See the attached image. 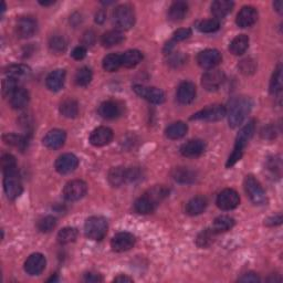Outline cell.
Returning a JSON list of instances; mask_svg holds the SVG:
<instances>
[{
    "label": "cell",
    "mask_w": 283,
    "mask_h": 283,
    "mask_svg": "<svg viewBox=\"0 0 283 283\" xmlns=\"http://www.w3.org/2000/svg\"><path fill=\"white\" fill-rule=\"evenodd\" d=\"M258 20V11L252 6H245L237 15L236 24L240 28H248L256 24Z\"/></svg>",
    "instance_id": "cell-19"
},
{
    "label": "cell",
    "mask_w": 283,
    "mask_h": 283,
    "mask_svg": "<svg viewBox=\"0 0 283 283\" xmlns=\"http://www.w3.org/2000/svg\"><path fill=\"white\" fill-rule=\"evenodd\" d=\"M196 85L193 82L185 81L177 88V100L181 104H191L196 98Z\"/></svg>",
    "instance_id": "cell-20"
},
{
    "label": "cell",
    "mask_w": 283,
    "mask_h": 283,
    "mask_svg": "<svg viewBox=\"0 0 283 283\" xmlns=\"http://www.w3.org/2000/svg\"><path fill=\"white\" fill-rule=\"evenodd\" d=\"M249 47V38L246 35L237 36L229 44V50L232 54L241 55L247 51Z\"/></svg>",
    "instance_id": "cell-32"
},
{
    "label": "cell",
    "mask_w": 283,
    "mask_h": 283,
    "mask_svg": "<svg viewBox=\"0 0 283 283\" xmlns=\"http://www.w3.org/2000/svg\"><path fill=\"white\" fill-rule=\"evenodd\" d=\"M124 36L120 30H110L105 32L101 38V43L105 48H112L124 41Z\"/></svg>",
    "instance_id": "cell-31"
},
{
    "label": "cell",
    "mask_w": 283,
    "mask_h": 283,
    "mask_svg": "<svg viewBox=\"0 0 283 283\" xmlns=\"http://www.w3.org/2000/svg\"><path fill=\"white\" fill-rule=\"evenodd\" d=\"M253 107V102L250 98L248 97H239L236 98L234 101L230 103L228 111V123L229 126L235 129L238 127L242 122L246 120L248 114Z\"/></svg>",
    "instance_id": "cell-2"
},
{
    "label": "cell",
    "mask_w": 283,
    "mask_h": 283,
    "mask_svg": "<svg viewBox=\"0 0 283 283\" xmlns=\"http://www.w3.org/2000/svg\"><path fill=\"white\" fill-rule=\"evenodd\" d=\"M30 73V68L25 64H14L10 65L6 71V74L13 80H20L22 77H26Z\"/></svg>",
    "instance_id": "cell-38"
},
{
    "label": "cell",
    "mask_w": 283,
    "mask_h": 283,
    "mask_svg": "<svg viewBox=\"0 0 283 283\" xmlns=\"http://www.w3.org/2000/svg\"><path fill=\"white\" fill-rule=\"evenodd\" d=\"M55 226H57V219L53 216H46L38 221L37 227L41 232H50L52 231Z\"/></svg>",
    "instance_id": "cell-46"
},
{
    "label": "cell",
    "mask_w": 283,
    "mask_h": 283,
    "mask_svg": "<svg viewBox=\"0 0 283 283\" xmlns=\"http://www.w3.org/2000/svg\"><path fill=\"white\" fill-rule=\"evenodd\" d=\"M122 58V65L125 66V68H134L138 63L143 60V53L138 50H127L126 52L123 54H121Z\"/></svg>",
    "instance_id": "cell-30"
},
{
    "label": "cell",
    "mask_w": 283,
    "mask_h": 283,
    "mask_svg": "<svg viewBox=\"0 0 283 283\" xmlns=\"http://www.w3.org/2000/svg\"><path fill=\"white\" fill-rule=\"evenodd\" d=\"M198 30L204 33H212L217 31L220 28V22L216 18L213 19H206L203 20L198 24Z\"/></svg>",
    "instance_id": "cell-45"
},
{
    "label": "cell",
    "mask_w": 283,
    "mask_h": 283,
    "mask_svg": "<svg viewBox=\"0 0 283 283\" xmlns=\"http://www.w3.org/2000/svg\"><path fill=\"white\" fill-rule=\"evenodd\" d=\"M225 79L226 76L223 71L218 69H212L207 71L206 73H204L202 77V85L207 91H217L224 84Z\"/></svg>",
    "instance_id": "cell-9"
},
{
    "label": "cell",
    "mask_w": 283,
    "mask_h": 283,
    "mask_svg": "<svg viewBox=\"0 0 283 283\" xmlns=\"http://www.w3.org/2000/svg\"><path fill=\"white\" fill-rule=\"evenodd\" d=\"M68 48V42L65 38L61 35H54L49 40V49L54 54L63 53Z\"/></svg>",
    "instance_id": "cell-37"
},
{
    "label": "cell",
    "mask_w": 283,
    "mask_h": 283,
    "mask_svg": "<svg viewBox=\"0 0 283 283\" xmlns=\"http://www.w3.org/2000/svg\"><path fill=\"white\" fill-rule=\"evenodd\" d=\"M155 207H156V205H155L146 195L138 198L134 204V209L136 210V213L141 215L152 214L155 210Z\"/></svg>",
    "instance_id": "cell-36"
},
{
    "label": "cell",
    "mask_w": 283,
    "mask_h": 283,
    "mask_svg": "<svg viewBox=\"0 0 283 283\" xmlns=\"http://www.w3.org/2000/svg\"><path fill=\"white\" fill-rule=\"evenodd\" d=\"M273 6H274V9L278 11L279 14H282V9H283V3L281 2V0H279V2H275L274 4H273Z\"/></svg>",
    "instance_id": "cell-60"
},
{
    "label": "cell",
    "mask_w": 283,
    "mask_h": 283,
    "mask_svg": "<svg viewBox=\"0 0 283 283\" xmlns=\"http://www.w3.org/2000/svg\"><path fill=\"white\" fill-rule=\"evenodd\" d=\"M107 19V14H105V11L103 10H100L98 11V14L96 15V22L99 25H102L103 22Z\"/></svg>",
    "instance_id": "cell-58"
},
{
    "label": "cell",
    "mask_w": 283,
    "mask_h": 283,
    "mask_svg": "<svg viewBox=\"0 0 283 283\" xmlns=\"http://www.w3.org/2000/svg\"><path fill=\"white\" fill-rule=\"evenodd\" d=\"M217 235L214 229H205L197 237V245L201 248L209 247L215 240V236Z\"/></svg>",
    "instance_id": "cell-44"
},
{
    "label": "cell",
    "mask_w": 283,
    "mask_h": 283,
    "mask_svg": "<svg viewBox=\"0 0 283 283\" xmlns=\"http://www.w3.org/2000/svg\"><path fill=\"white\" fill-rule=\"evenodd\" d=\"M83 47H88V46H93L94 42H96V33L93 31H86L84 35H83Z\"/></svg>",
    "instance_id": "cell-52"
},
{
    "label": "cell",
    "mask_w": 283,
    "mask_h": 283,
    "mask_svg": "<svg viewBox=\"0 0 283 283\" xmlns=\"http://www.w3.org/2000/svg\"><path fill=\"white\" fill-rule=\"evenodd\" d=\"M115 282H133V279L126 275H119L114 279Z\"/></svg>",
    "instance_id": "cell-59"
},
{
    "label": "cell",
    "mask_w": 283,
    "mask_h": 283,
    "mask_svg": "<svg viewBox=\"0 0 283 283\" xmlns=\"http://www.w3.org/2000/svg\"><path fill=\"white\" fill-rule=\"evenodd\" d=\"M108 229V220L101 216H92L86 219L84 224L85 236L92 240H102L107 236Z\"/></svg>",
    "instance_id": "cell-4"
},
{
    "label": "cell",
    "mask_w": 283,
    "mask_h": 283,
    "mask_svg": "<svg viewBox=\"0 0 283 283\" xmlns=\"http://www.w3.org/2000/svg\"><path fill=\"white\" fill-rule=\"evenodd\" d=\"M47 260L41 253H32L31 256L26 260L25 271L30 275H39L46 269Z\"/></svg>",
    "instance_id": "cell-16"
},
{
    "label": "cell",
    "mask_w": 283,
    "mask_h": 283,
    "mask_svg": "<svg viewBox=\"0 0 283 283\" xmlns=\"http://www.w3.org/2000/svg\"><path fill=\"white\" fill-rule=\"evenodd\" d=\"M71 55H72V58L77 60V61L84 59L85 55H86V48L83 47V46L76 47V48L73 49V51H72Z\"/></svg>",
    "instance_id": "cell-51"
},
{
    "label": "cell",
    "mask_w": 283,
    "mask_h": 283,
    "mask_svg": "<svg viewBox=\"0 0 283 283\" xmlns=\"http://www.w3.org/2000/svg\"><path fill=\"white\" fill-rule=\"evenodd\" d=\"M192 36V29L190 28H180L174 32V41H182L186 40Z\"/></svg>",
    "instance_id": "cell-50"
},
{
    "label": "cell",
    "mask_w": 283,
    "mask_h": 283,
    "mask_svg": "<svg viewBox=\"0 0 283 283\" xmlns=\"http://www.w3.org/2000/svg\"><path fill=\"white\" fill-rule=\"evenodd\" d=\"M77 238V230L72 227H65L61 229L57 236L58 242L60 245H69L71 242H74Z\"/></svg>",
    "instance_id": "cell-40"
},
{
    "label": "cell",
    "mask_w": 283,
    "mask_h": 283,
    "mask_svg": "<svg viewBox=\"0 0 283 283\" xmlns=\"http://www.w3.org/2000/svg\"><path fill=\"white\" fill-rule=\"evenodd\" d=\"M141 178V170L134 167L127 169V181H135Z\"/></svg>",
    "instance_id": "cell-53"
},
{
    "label": "cell",
    "mask_w": 283,
    "mask_h": 283,
    "mask_svg": "<svg viewBox=\"0 0 283 283\" xmlns=\"http://www.w3.org/2000/svg\"><path fill=\"white\" fill-rule=\"evenodd\" d=\"M4 142L8 145L15 146V147H19L21 149H24L25 145H26V140L20 135H16V134H6L4 135Z\"/></svg>",
    "instance_id": "cell-47"
},
{
    "label": "cell",
    "mask_w": 283,
    "mask_h": 283,
    "mask_svg": "<svg viewBox=\"0 0 283 283\" xmlns=\"http://www.w3.org/2000/svg\"><path fill=\"white\" fill-rule=\"evenodd\" d=\"M2 167L4 173L17 169V162L15 156L11 154H5L2 157Z\"/></svg>",
    "instance_id": "cell-48"
},
{
    "label": "cell",
    "mask_w": 283,
    "mask_h": 283,
    "mask_svg": "<svg viewBox=\"0 0 283 283\" xmlns=\"http://www.w3.org/2000/svg\"><path fill=\"white\" fill-rule=\"evenodd\" d=\"M92 71L87 66H83L75 74V83L79 86H86L91 83L92 81Z\"/></svg>",
    "instance_id": "cell-43"
},
{
    "label": "cell",
    "mask_w": 283,
    "mask_h": 283,
    "mask_svg": "<svg viewBox=\"0 0 283 283\" xmlns=\"http://www.w3.org/2000/svg\"><path fill=\"white\" fill-rule=\"evenodd\" d=\"M223 57H221V53L216 49H206L202 51L198 54L197 57V62L198 64L202 66L204 69H209L212 70L215 66H217Z\"/></svg>",
    "instance_id": "cell-12"
},
{
    "label": "cell",
    "mask_w": 283,
    "mask_h": 283,
    "mask_svg": "<svg viewBox=\"0 0 283 283\" xmlns=\"http://www.w3.org/2000/svg\"><path fill=\"white\" fill-rule=\"evenodd\" d=\"M113 131L107 126H100L94 130L90 135V143L93 146L102 147L108 145L113 140Z\"/></svg>",
    "instance_id": "cell-18"
},
{
    "label": "cell",
    "mask_w": 283,
    "mask_h": 283,
    "mask_svg": "<svg viewBox=\"0 0 283 283\" xmlns=\"http://www.w3.org/2000/svg\"><path fill=\"white\" fill-rule=\"evenodd\" d=\"M188 131V126L184 122H176V123L170 124L165 133L169 140H179V138L184 137Z\"/></svg>",
    "instance_id": "cell-33"
},
{
    "label": "cell",
    "mask_w": 283,
    "mask_h": 283,
    "mask_svg": "<svg viewBox=\"0 0 283 283\" xmlns=\"http://www.w3.org/2000/svg\"><path fill=\"white\" fill-rule=\"evenodd\" d=\"M227 115V110L224 105L220 104H215L210 105L203 109L202 111L194 114L191 120L195 121H207V122H216L223 120L225 116Z\"/></svg>",
    "instance_id": "cell-7"
},
{
    "label": "cell",
    "mask_w": 283,
    "mask_h": 283,
    "mask_svg": "<svg viewBox=\"0 0 283 283\" xmlns=\"http://www.w3.org/2000/svg\"><path fill=\"white\" fill-rule=\"evenodd\" d=\"M113 24L116 30H129L135 24L134 10L130 5H120L113 11Z\"/></svg>",
    "instance_id": "cell-3"
},
{
    "label": "cell",
    "mask_w": 283,
    "mask_h": 283,
    "mask_svg": "<svg viewBox=\"0 0 283 283\" xmlns=\"http://www.w3.org/2000/svg\"><path fill=\"white\" fill-rule=\"evenodd\" d=\"M254 131H256V121L254 120L249 121L248 123L240 130L239 134H238L236 137L234 151H232L231 155L228 158V162H227V164H226L227 167L228 168L231 167V166H234L238 160L241 159L242 155H243V151H245V148L247 146V144L249 143V141L252 138V136L254 134Z\"/></svg>",
    "instance_id": "cell-1"
},
{
    "label": "cell",
    "mask_w": 283,
    "mask_h": 283,
    "mask_svg": "<svg viewBox=\"0 0 283 283\" xmlns=\"http://www.w3.org/2000/svg\"><path fill=\"white\" fill-rule=\"evenodd\" d=\"M239 281H241V282H259L260 278L256 273L248 272L246 274H243L239 279Z\"/></svg>",
    "instance_id": "cell-55"
},
{
    "label": "cell",
    "mask_w": 283,
    "mask_h": 283,
    "mask_svg": "<svg viewBox=\"0 0 283 283\" xmlns=\"http://www.w3.org/2000/svg\"><path fill=\"white\" fill-rule=\"evenodd\" d=\"M188 13V4L185 2H175L168 10V18L171 21H180Z\"/></svg>",
    "instance_id": "cell-29"
},
{
    "label": "cell",
    "mask_w": 283,
    "mask_h": 283,
    "mask_svg": "<svg viewBox=\"0 0 283 283\" xmlns=\"http://www.w3.org/2000/svg\"><path fill=\"white\" fill-rule=\"evenodd\" d=\"M4 190L6 195L11 201L18 198L22 193V184L18 174V169L4 173Z\"/></svg>",
    "instance_id": "cell-6"
},
{
    "label": "cell",
    "mask_w": 283,
    "mask_h": 283,
    "mask_svg": "<svg viewBox=\"0 0 283 283\" xmlns=\"http://www.w3.org/2000/svg\"><path fill=\"white\" fill-rule=\"evenodd\" d=\"M216 203L221 210H232L239 206L240 197L236 191L227 188L219 194Z\"/></svg>",
    "instance_id": "cell-11"
},
{
    "label": "cell",
    "mask_w": 283,
    "mask_h": 283,
    "mask_svg": "<svg viewBox=\"0 0 283 283\" xmlns=\"http://www.w3.org/2000/svg\"><path fill=\"white\" fill-rule=\"evenodd\" d=\"M206 149V144L202 140H191L182 144L180 154L185 157H197L202 155Z\"/></svg>",
    "instance_id": "cell-22"
},
{
    "label": "cell",
    "mask_w": 283,
    "mask_h": 283,
    "mask_svg": "<svg viewBox=\"0 0 283 283\" xmlns=\"http://www.w3.org/2000/svg\"><path fill=\"white\" fill-rule=\"evenodd\" d=\"M243 186H245V191L248 197L250 198V201L254 205L261 206V205L267 203V196H265L262 186L260 185V182L253 176H247L245 178V182H243Z\"/></svg>",
    "instance_id": "cell-5"
},
{
    "label": "cell",
    "mask_w": 283,
    "mask_h": 283,
    "mask_svg": "<svg viewBox=\"0 0 283 283\" xmlns=\"http://www.w3.org/2000/svg\"><path fill=\"white\" fill-rule=\"evenodd\" d=\"M207 199L203 196H197L192 198L186 205V213L190 216H197L205 212L207 208Z\"/></svg>",
    "instance_id": "cell-27"
},
{
    "label": "cell",
    "mask_w": 283,
    "mask_h": 283,
    "mask_svg": "<svg viewBox=\"0 0 283 283\" xmlns=\"http://www.w3.org/2000/svg\"><path fill=\"white\" fill-rule=\"evenodd\" d=\"M103 279L102 276L98 274V273H93V272H87L84 274V281L85 282H91V283H97V282H101Z\"/></svg>",
    "instance_id": "cell-54"
},
{
    "label": "cell",
    "mask_w": 283,
    "mask_h": 283,
    "mask_svg": "<svg viewBox=\"0 0 283 283\" xmlns=\"http://www.w3.org/2000/svg\"><path fill=\"white\" fill-rule=\"evenodd\" d=\"M168 190L167 188H165L164 186H155L153 187L152 190H149L145 195L151 199V201L155 204L157 205L159 204L162 201L168 196Z\"/></svg>",
    "instance_id": "cell-41"
},
{
    "label": "cell",
    "mask_w": 283,
    "mask_h": 283,
    "mask_svg": "<svg viewBox=\"0 0 283 283\" xmlns=\"http://www.w3.org/2000/svg\"><path fill=\"white\" fill-rule=\"evenodd\" d=\"M87 185L83 180L74 179L69 181L63 188V197L68 202H77L85 196Z\"/></svg>",
    "instance_id": "cell-8"
},
{
    "label": "cell",
    "mask_w": 283,
    "mask_h": 283,
    "mask_svg": "<svg viewBox=\"0 0 283 283\" xmlns=\"http://www.w3.org/2000/svg\"><path fill=\"white\" fill-rule=\"evenodd\" d=\"M17 90V81L10 79V77H7L4 82H3V96L5 98H11L14 92Z\"/></svg>",
    "instance_id": "cell-49"
},
{
    "label": "cell",
    "mask_w": 283,
    "mask_h": 283,
    "mask_svg": "<svg viewBox=\"0 0 283 283\" xmlns=\"http://www.w3.org/2000/svg\"><path fill=\"white\" fill-rule=\"evenodd\" d=\"M108 179L113 187L122 186L125 181H127V169L122 167V166L111 168L108 175Z\"/></svg>",
    "instance_id": "cell-28"
},
{
    "label": "cell",
    "mask_w": 283,
    "mask_h": 283,
    "mask_svg": "<svg viewBox=\"0 0 283 283\" xmlns=\"http://www.w3.org/2000/svg\"><path fill=\"white\" fill-rule=\"evenodd\" d=\"M282 65L279 64L274 70L272 79L270 82V92L272 94H278L281 92L283 86V76H282Z\"/></svg>",
    "instance_id": "cell-42"
},
{
    "label": "cell",
    "mask_w": 283,
    "mask_h": 283,
    "mask_svg": "<svg viewBox=\"0 0 283 283\" xmlns=\"http://www.w3.org/2000/svg\"><path fill=\"white\" fill-rule=\"evenodd\" d=\"M235 226V219L229 217V216H219V217L214 220L213 229L216 234L225 232L230 230Z\"/></svg>",
    "instance_id": "cell-35"
},
{
    "label": "cell",
    "mask_w": 283,
    "mask_h": 283,
    "mask_svg": "<svg viewBox=\"0 0 283 283\" xmlns=\"http://www.w3.org/2000/svg\"><path fill=\"white\" fill-rule=\"evenodd\" d=\"M41 6H51V5H54L55 2H40L39 3Z\"/></svg>",
    "instance_id": "cell-61"
},
{
    "label": "cell",
    "mask_w": 283,
    "mask_h": 283,
    "mask_svg": "<svg viewBox=\"0 0 283 283\" xmlns=\"http://www.w3.org/2000/svg\"><path fill=\"white\" fill-rule=\"evenodd\" d=\"M135 245V237L130 232H119L111 240V247L116 252L130 250Z\"/></svg>",
    "instance_id": "cell-14"
},
{
    "label": "cell",
    "mask_w": 283,
    "mask_h": 283,
    "mask_svg": "<svg viewBox=\"0 0 283 283\" xmlns=\"http://www.w3.org/2000/svg\"><path fill=\"white\" fill-rule=\"evenodd\" d=\"M133 90L138 97L153 104H162L165 101V93L160 88L145 85H134Z\"/></svg>",
    "instance_id": "cell-10"
},
{
    "label": "cell",
    "mask_w": 283,
    "mask_h": 283,
    "mask_svg": "<svg viewBox=\"0 0 283 283\" xmlns=\"http://www.w3.org/2000/svg\"><path fill=\"white\" fill-rule=\"evenodd\" d=\"M29 103V93L24 87H17L10 98V104L15 110L25 109Z\"/></svg>",
    "instance_id": "cell-26"
},
{
    "label": "cell",
    "mask_w": 283,
    "mask_h": 283,
    "mask_svg": "<svg viewBox=\"0 0 283 283\" xmlns=\"http://www.w3.org/2000/svg\"><path fill=\"white\" fill-rule=\"evenodd\" d=\"M38 22L31 16H25L17 22V33L20 38H30L37 32Z\"/></svg>",
    "instance_id": "cell-17"
},
{
    "label": "cell",
    "mask_w": 283,
    "mask_h": 283,
    "mask_svg": "<svg viewBox=\"0 0 283 283\" xmlns=\"http://www.w3.org/2000/svg\"><path fill=\"white\" fill-rule=\"evenodd\" d=\"M77 166H79V159H77L75 155L70 153L61 155L55 160V169H57L58 173L62 175L72 173L77 168Z\"/></svg>",
    "instance_id": "cell-15"
},
{
    "label": "cell",
    "mask_w": 283,
    "mask_h": 283,
    "mask_svg": "<svg viewBox=\"0 0 283 283\" xmlns=\"http://www.w3.org/2000/svg\"><path fill=\"white\" fill-rule=\"evenodd\" d=\"M282 223V217L281 215L278 216H274L272 218H269L267 221H265V224L268 226H276V225H280Z\"/></svg>",
    "instance_id": "cell-57"
},
{
    "label": "cell",
    "mask_w": 283,
    "mask_h": 283,
    "mask_svg": "<svg viewBox=\"0 0 283 283\" xmlns=\"http://www.w3.org/2000/svg\"><path fill=\"white\" fill-rule=\"evenodd\" d=\"M65 82V71L62 69H58L52 71L47 76L46 84L50 91L58 92L63 87Z\"/></svg>",
    "instance_id": "cell-23"
},
{
    "label": "cell",
    "mask_w": 283,
    "mask_h": 283,
    "mask_svg": "<svg viewBox=\"0 0 283 283\" xmlns=\"http://www.w3.org/2000/svg\"><path fill=\"white\" fill-rule=\"evenodd\" d=\"M235 4L228 0H216L212 5V14L216 17V19L219 20L228 16L232 9H234Z\"/></svg>",
    "instance_id": "cell-24"
},
{
    "label": "cell",
    "mask_w": 283,
    "mask_h": 283,
    "mask_svg": "<svg viewBox=\"0 0 283 283\" xmlns=\"http://www.w3.org/2000/svg\"><path fill=\"white\" fill-rule=\"evenodd\" d=\"M173 178L180 184H193L196 181V173L187 167H176L171 173Z\"/></svg>",
    "instance_id": "cell-25"
},
{
    "label": "cell",
    "mask_w": 283,
    "mask_h": 283,
    "mask_svg": "<svg viewBox=\"0 0 283 283\" xmlns=\"http://www.w3.org/2000/svg\"><path fill=\"white\" fill-rule=\"evenodd\" d=\"M122 66V58L121 54L111 53L103 59V69L108 72L118 71Z\"/></svg>",
    "instance_id": "cell-39"
},
{
    "label": "cell",
    "mask_w": 283,
    "mask_h": 283,
    "mask_svg": "<svg viewBox=\"0 0 283 283\" xmlns=\"http://www.w3.org/2000/svg\"><path fill=\"white\" fill-rule=\"evenodd\" d=\"M123 111L124 107L121 102L109 100L100 105L99 114L105 120H115L123 114Z\"/></svg>",
    "instance_id": "cell-13"
},
{
    "label": "cell",
    "mask_w": 283,
    "mask_h": 283,
    "mask_svg": "<svg viewBox=\"0 0 283 283\" xmlns=\"http://www.w3.org/2000/svg\"><path fill=\"white\" fill-rule=\"evenodd\" d=\"M66 140L65 132L62 130L55 129L47 133V135L43 138L44 146L50 149H58L64 145Z\"/></svg>",
    "instance_id": "cell-21"
},
{
    "label": "cell",
    "mask_w": 283,
    "mask_h": 283,
    "mask_svg": "<svg viewBox=\"0 0 283 283\" xmlns=\"http://www.w3.org/2000/svg\"><path fill=\"white\" fill-rule=\"evenodd\" d=\"M60 113L64 118L74 119L79 114V105L73 99H68L60 104Z\"/></svg>",
    "instance_id": "cell-34"
},
{
    "label": "cell",
    "mask_w": 283,
    "mask_h": 283,
    "mask_svg": "<svg viewBox=\"0 0 283 283\" xmlns=\"http://www.w3.org/2000/svg\"><path fill=\"white\" fill-rule=\"evenodd\" d=\"M262 136L264 138H273L275 136V131L273 129V126L264 127L262 131Z\"/></svg>",
    "instance_id": "cell-56"
}]
</instances>
